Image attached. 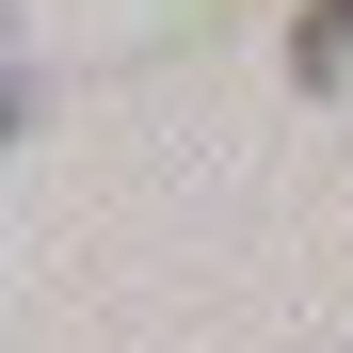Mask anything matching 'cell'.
Instances as JSON below:
<instances>
[{
  "mask_svg": "<svg viewBox=\"0 0 353 353\" xmlns=\"http://www.w3.org/2000/svg\"><path fill=\"white\" fill-rule=\"evenodd\" d=\"M289 81H305V97H337V81H353V0H321V17L289 32Z\"/></svg>",
  "mask_w": 353,
  "mask_h": 353,
  "instance_id": "cell-1",
  "label": "cell"
}]
</instances>
